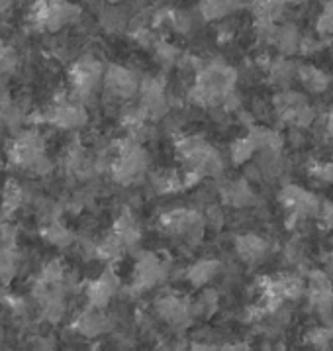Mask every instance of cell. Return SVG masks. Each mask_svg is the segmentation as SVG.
Listing matches in <instances>:
<instances>
[{
    "label": "cell",
    "mask_w": 333,
    "mask_h": 351,
    "mask_svg": "<svg viewBox=\"0 0 333 351\" xmlns=\"http://www.w3.org/2000/svg\"><path fill=\"white\" fill-rule=\"evenodd\" d=\"M45 239L51 243V245H56V247H61V250H65V247H69L73 245V241H75V236H73V232L67 230L63 224H59V220L57 222H51L49 226H45Z\"/></svg>",
    "instance_id": "18"
},
{
    "label": "cell",
    "mask_w": 333,
    "mask_h": 351,
    "mask_svg": "<svg viewBox=\"0 0 333 351\" xmlns=\"http://www.w3.org/2000/svg\"><path fill=\"white\" fill-rule=\"evenodd\" d=\"M161 228L173 234V236H190L195 232H200V228L204 224L202 216L196 210H188V208H177V210L165 212L159 218Z\"/></svg>",
    "instance_id": "6"
},
{
    "label": "cell",
    "mask_w": 333,
    "mask_h": 351,
    "mask_svg": "<svg viewBox=\"0 0 333 351\" xmlns=\"http://www.w3.org/2000/svg\"><path fill=\"white\" fill-rule=\"evenodd\" d=\"M318 216L325 228L333 230V202H323V204L319 206Z\"/></svg>",
    "instance_id": "24"
},
{
    "label": "cell",
    "mask_w": 333,
    "mask_h": 351,
    "mask_svg": "<svg viewBox=\"0 0 333 351\" xmlns=\"http://www.w3.org/2000/svg\"><path fill=\"white\" fill-rule=\"evenodd\" d=\"M53 161L47 157L45 154H38L34 157V161L28 165V171L32 175H36V177H47V175H51L53 173Z\"/></svg>",
    "instance_id": "22"
},
{
    "label": "cell",
    "mask_w": 333,
    "mask_h": 351,
    "mask_svg": "<svg viewBox=\"0 0 333 351\" xmlns=\"http://www.w3.org/2000/svg\"><path fill=\"white\" fill-rule=\"evenodd\" d=\"M316 29L321 36H332L333 34V2L323 4V10H321V14L318 16V22H316Z\"/></svg>",
    "instance_id": "23"
},
{
    "label": "cell",
    "mask_w": 333,
    "mask_h": 351,
    "mask_svg": "<svg viewBox=\"0 0 333 351\" xmlns=\"http://www.w3.org/2000/svg\"><path fill=\"white\" fill-rule=\"evenodd\" d=\"M296 73H298L300 83L304 84V88H308L310 93H323L332 84V77L314 65H302Z\"/></svg>",
    "instance_id": "13"
},
{
    "label": "cell",
    "mask_w": 333,
    "mask_h": 351,
    "mask_svg": "<svg viewBox=\"0 0 333 351\" xmlns=\"http://www.w3.org/2000/svg\"><path fill=\"white\" fill-rule=\"evenodd\" d=\"M325 265H328V269L333 273V252L325 257Z\"/></svg>",
    "instance_id": "27"
},
{
    "label": "cell",
    "mask_w": 333,
    "mask_h": 351,
    "mask_svg": "<svg viewBox=\"0 0 333 351\" xmlns=\"http://www.w3.org/2000/svg\"><path fill=\"white\" fill-rule=\"evenodd\" d=\"M177 154L181 157L186 169L198 171L204 177H216L220 175L223 169L222 155L218 154V149H214L208 141L202 138H182L177 141Z\"/></svg>",
    "instance_id": "1"
},
{
    "label": "cell",
    "mask_w": 333,
    "mask_h": 351,
    "mask_svg": "<svg viewBox=\"0 0 333 351\" xmlns=\"http://www.w3.org/2000/svg\"><path fill=\"white\" fill-rule=\"evenodd\" d=\"M280 202L294 218L316 216L319 212V206H321V202L316 195H312L310 191H306L302 186H296V184H286L280 191Z\"/></svg>",
    "instance_id": "2"
},
{
    "label": "cell",
    "mask_w": 333,
    "mask_h": 351,
    "mask_svg": "<svg viewBox=\"0 0 333 351\" xmlns=\"http://www.w3.org/2000/svg\"><path fill=\"white\" fill-rule=\"evenodd\" d=\"M308 293L310 300L323 318L333 312V282L325 271H312L308 277Z\"/></svg>",
    "instance_id": "5"
},
{
    "label": "cell",
    "mask_w": 333,
    "mask_h": 351,
    "mask_svg": "<svg viewBox=\"0 0 333 351\" xmlns=\"http://www.w3.org/2000/svg\"><path fill=\"white\" fill-rule=\"evenodd\" d=\"M139 99H141V108L145 110V114L149 118H161L165 116L169 102H166V95L163 84L159 83L157 79H143L139 83Z\"/></svg>",
    "instance_id": "7"
},
{
    "label": "cell",
    "mask_w": 333,
    "mask_h": 351,
    "mask_svg": "<svg viewBox=\"0 0 333 351\" xmlns=\"http://www.w3.org/2000/svg\"><path fill=\"white\" fill-rule=\"evenodd\" d=\"M284 6H288V4H294V6H298V4H304L306 0H280Z\"/></svg>",
    "instance_id": "26"
},
{
    "label": "cell",
    "mask_w": 333,
    "mask_h": 351,
    "mask_svg": "<svg viewBox=\"0 0 333 351\" xmlns=\"http://www.w3.org/2000/svg\"><path fill=\"white\" fill-rule=\"evenodd\" d=\"M75 330L84 337H98L102 336L104 332L110 330V320L104 316L102 308H95L88 304V308L81 312V316L75 322Z\"/></svg>",
    "instance_id": "10"
},
{
    "label": "cell",
    "mask_w": 333,
    "mask_h": 351,
    "mask_svg": "<svg viewBox=\"0 0 333 351\" xmlns=\"http://www.w3.org/2000/svg\"><path fill=\"white\" fill-rule=\"evenodd\" d=\"M257 149H259V143L249 134L247 138H239V140L232 143V159H234L236 165L247 163Z\"/></svg>",
    "instance_id": "19"
},
{
    "label": "cell",
    "mask_w": 333,
    "mask_h": 351,
    "mask_svg": "<svg viewBox=\"0 0 333 351\" xmlns=\"http://www.w3.org/2000/svg\"><path fill=\"white\" fill-rule=\"evenodd\" d=\"M134 281L138 289H151L165 277V265L155 253H141L134 271Z\"/></svg>",
    "instance_id": "8"
},
{
    "label": "cell",
    "mask_w": 333,
    "mask_h": 351,
    "mask_svg": "<svg viewBox=\"0 0 333 351\" xmlns=\"http://www.w3.org/2000/svg\"><path fill=\"white\" fill-rule=\"evenodd\" d=\"M124 250L125 243L122 241V238H120L116 232H112L110 236H106V238L102 239L97 245V257L106 259V261H112V259H118Z\"/></svg>",
    "instance_id": "17"
},
{
    "label": "cell",
    "mask_w": 333,
    "mask_h": 351,
    "mask_svg": "<svg viewBox=\"0 0 333 351\" xmlns=\"http://www.w3.org/2000/svg\"><path fill=\"white\" fill-rule=\"evenodd\" d=\"M120 291V279L118 275L112 271V269H106L100 273V277L90 281L84 289V295H86V300L90 306L95 308H106L110 304V300L114 298V295Z\"/></svg>",
    "instance_id": "4"
},
{
    "label": "cell",
    "mask_w": 333,
    "mask_h": 351,
    "mask_svg": "<svg viewBox=\"0 0 333 351\" xmlns=\"http://www.w3.org/2000/svg\"><path fill=\"white\" fill-rule=\"evenodd\" d=\"M332 330H333V322H332Z\"/></svg>",
    "instance_id": "28"
},
{
    "label": "cell",
    "mask_w": 333,
    "mask_h": 351,
    "mask_svg": "<svg viewBox=\"0 0 333 351\" xmlns=\"http://www.w3.org/2000/svg\"><path fill=\"white\" fill-rule=\"evenodd\" d=\"M332 339H333L332 326H330V328H325V326H318V328L310 330V332H308V336H306V341H308V343H312V346H316V348H328V346L332 343Z\"/></svg>",
    "instance_id": "21"
},
{
    "label": "cell",
    "mask_w": 333,
    "mask_h": 351,
    "mask_svg": "<svg viewBox=\"0 0 333 351\" xmlns=\"http://www.w3.org/2000/svg\"><path fill=\"white\" fill-rule=\"evenodd\" d=\"M155 308H157V314L161 320L173 324V326H184L190 320V304L179 296L165 295L157 298Z\"/></svg>",
    "instance_id": "9"
},
{
    "label": "cell",
    "mask_w": 333,
    "mask_h": 351,
    "mask_svg": "<svg viewBox=\"0 0 333 351\" xmlns=\"http://www.w3.org/2000/svg\"><path fill=\"white\" fill-rule=\"evenodd\" d=\"M325 128H328V134L333 138V110L328 114V120H325Z\"/></svg>",
    "instance_id": "25"
},
{
    "label": "cell",
    "mask_w": 333,
    "mask_h": 351,
    "mask_svg": "<svg viewBox=\"0 0 333 351\" xmlns=\"http://www.w3.org/2000/svg\"><path fill=\"white\" fill-rule=\"evenodd\" d=\"M63 277H65V267H63V263L59 259L47 261L42 267V275H40V279L47 282V285L63 281Z\"/></svg>",
    "instance_id": "20"
},
{
    "label": "cell",
    "mask_w": 333,
    "mask_h": 351,
    "mask_svg": "<svg viewBox=\"0 0 333 351\" xmlns=\"http://www.w3.org/2000/svg\"><path fill=\"white\" fill-rule=\"evenodd\" d=\"M114 232L122 238V241L125 243V247H132V245H136L139 239V228L136 224V220L132 218V214L130 212H124V214H120V218L116 220V224H114Z\"/></svg>",
    "instance_id": "15"
},
{
    "label": "cell",
    "mask_w": 333,
    "mask_h": 351,
    "mask_svg": "<svg viewBox=\"0 0 333 351\" xmlns=\"http://www.w3.org/2000/svg\"><path fill=\"white\" fill-rule=\"evenodd\" d=\"M275 43L278 45V49L284 53V56H291L294 51H298L300 49V34H298V29L294 28V26H282V28H278L275 32Z\"/></svg>",
    "instance_id": "16"
},
{
    "label": "cell",
    "mask_w": 333,
    "mask_h": 351,
    "mask_svg": "<svg viewBox=\"0 0 333 351\" xmlns=\"http://www.w3.org/2000/svg\"><path fill=\"white\" fill-rule=\"evenodd\" d=\"M236 252L237 255L247 261V263H257L267 257L269 253V243L263 238L255 236V234H245L236 238Z\"/></svg>",
    "instance_id": "11"
},
{
    "label": "cell",
    "mask_w": 333,
    "mask_h": 351,
    "mask_svg": "<svg viewBox=\"0 0 333 351\" xmlns=\"http://www.w3.org/2000/svg\"><path fill=\"white\" fill-rule=\"evenodd\" d=\"M237 6V0H200V10L206 20H220L223 16L232 14Z\"/></svg>",
    "instance_id": "14"
},
{
    "label": "cell",
    "mask_w": 333,
    "mask_h": 351,
    "mask_svg": "<svg viewBox=\"0 0 333 351\" xmlns=\"http://www.w3.org/2000/svg\"><path fill=\"white\" fill-rule=\"evenodd\" d=\"M222 271V263L218 259H200L195 265H190L186 271V279L195 287H204L210 281H214Z\"/></svg>",
    "instance_id": "12"
},
{
    "label": "cell",
    "mask_w": 333,
    "mask_h": 351,
    "mask_svg": "<svg viewBox=\"0 0 333 351\" xmlns=\"http://www.w3.org/2000/svg\"><path fill=\"white\" fill-rule=\"evenodd\" d=\"M138 77L122 65H110L104 71V86L116 99H132L139 93Z\"/></svg>",
    "instance_id": "3"
}]
</instances>
